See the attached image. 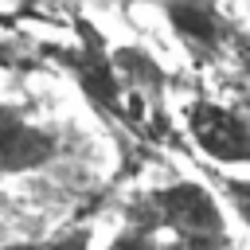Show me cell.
I'll list each match as a JSON object with an SVG mask.
<instances>
[{"mask_svg":"<svg viewBox=\"0 0 250 250\" xmlns=\"http://www.w3.org/2000/svg\"><path fill=\"white\" fill-rule=\"evenodd\" d=\"M109 250H230V230L211 188L176 180L137 195Z\"/></svg>","mask_w":250,"mask_h":250,"instance_id":"cell-1","label":"cell"},{"mask_svg":"<svg viewBox=\"0 0 250 250\" xmlns=\"http://www.w3.org/2000/svg\"><path fill=\"white\" fill-rule=\"evenodd\" d=\"M59 59V66L74 78V86L86 94V102L94 109H102L105 117H117L129 125V105H125V86L113 62V51L105 43V35L86 20L74 16V43L70 47H55L51 51Z\"/></svg>","mask_w":250,"mask_h":250,"instance_id":"cell-2","label":"cell"},{"mask_svg":"<svg viewBox=\"0 0 250 250\" xmlns=\"http://www.w3.org/2000/svg\"><path fill=\"white\" fill-rule=\"evenodd\" d=\"M188 133L191 141L219 164H250V121L219 102H191L188 105Z\"/></svg>","mask_w":250,"mask_h":250,"instance_id":"cell-3","label":"cell"},{"mask_svg":"<svg viewBox=\"0 0 250 250\" xmlns=\"http://www.w3.org/2000/svg\"><path fill=\"white\" fill-rule=\"evenodd\" d=\"M59 156V133L35 125L20 105L0 102V176H23L47 168Z\"/></svg>","mask_w":250,"mask_h":250,"instance_id":"cell-4","label":"cell"},{"mask_svg":"<svg viewBox=\"0 0 250 250\" xmlns=\"http://www.w3.org/2000/svg\"><path fill=\"white\" fill-rule=\"evenodd\" d=\"M113 62H117V74H121V86H125L129 129L152 133V129H148L152 121L164 125V113H160L164 74H160V66L152 62V55L141 51V47H117V51H113Z\"/></svg>","mask_w":250,"mask_h":250,"instance_id":"cell-5","label":"cell"},{"mask_svg":"<svg viewBox=\"0 0 250 250\" xmlns=\"http://www.w3.org/2000/svg\"><path fill=\"white\" fill-rule=\"evenodd\" d=\"M164 20L176 31V39L188 51H195V55H215L227 43V35H230V23H227V16L215 4L172 0V4H164Z\"/></svg>","mask_w":250,"mask_h":250,"instance_id":"cell-6","label":"cell"},{"mask_svg":"<svg viewBox=\"0 0 250 250\" xmlns=\"http://www.w3.org/2000/svg\"><path fill=\"white\" fill-rule=\"evenodd\" d=\"M90 227H70L62 234H51V238H35V242H8L0 250H90Z\"/></svg>","mask_w":250,"mask_h":250,"instance_id":"cell-7","label":"cell"},{"mask_svg":"<svg viewBox=\"0 0 250 250\" xmlns=\"http://www.w3.org/2000/svg\"><path fill=\"white\" fill-rule=\"evenodd\" d=\"M219 191L227 195V203L234 207V215L246 223V230H250V180H238V176H227L223 184H219Z\"/></svg>","mask_w":250,"mask_h":250,"instance_id":"cell-8","label":"cell"},{"mask_svg":"<svg viewBox=\"0 0 250 250\" xmlns=\"http://www.w3.org/2000/svg\"><path fill=\"white\" fill-rule=\"evenodd\" d=\"M27 66V51L16 39H0V70H20Z\"/></svg>","mask_w":250,"mask_h":250,"instance_id":"cell-9","label":"cell"},{"mask_svg":"<svg viewBox=\"0 0 250 250\" xmlns=\"http://www.w3.org/2000/svg\"><path fill=\"white\" fill-rule=\"evenodd\" d=\"M16 16H20V12H4V8H0V27L12 31V27H16Z\"/></svg>","mask_w":250,"mask_h":250,"instance_id":"cell-10","label":"cell"}]
</instances>
